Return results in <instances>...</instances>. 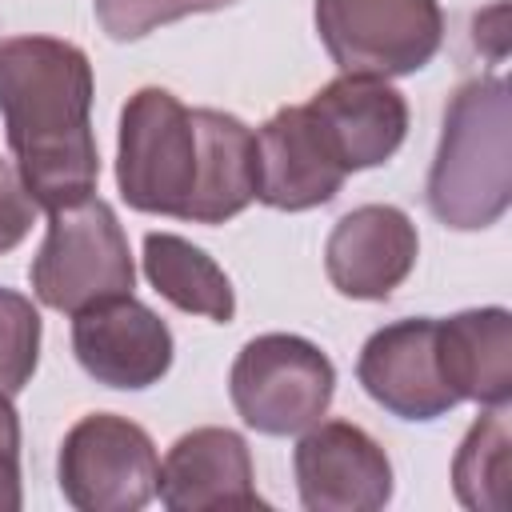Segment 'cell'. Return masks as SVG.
I'll list each match as a JSON object with an SVG mask.
<instances>
[{"instance_id":"obj_1","label":"cell","mask_w":512,"mask_h":512,"mask_svg":"<svg viewBox=\"0 0 512 512\" xmlns=\"http://www.w3.org/2000/svg\"><path fill=\"white\" fill-rule=\"evenodd\" d=\"M116 188L136 212L224 224L256 200V132L168 88H136L120 108Z\"/></svg>"},{"instance_id":"obj_2","label":"cell","mask_w":512,"mask_h":512,"mask_svg":"<svg viewBox=\"0 0 512 512\" xmlns=\"http://www.w3.org/2000/svg\"><path fill=\"white\" fill-rule=\"evenodd\" d=\"M88 52L60 36L0 40V116L16 172L40 208L96 192L100 152L92 132Z\"/></svg>"},{"instance_id":"obj_3","label":"cell","mask_w":512,"mask_h":512,"mask_svg":"<svg viewBox=\"0 0 512 512\" xmlns=\"http://www.w3.org/2000/svg\"><path fill=\"white\" fill-rule=\"evenodd\" d=\"M424 200L428 212L456 232H480L508 212L512 96L504 76H476L452 92Z\"/></svg>"},{"instance_id":"obj_4","label":"cell","mask_w":512,"mask_h":512,"mask_svg":"<svg viewBox=\"0 0 512 512\" xmlns=\"http://www.w3.org/2000/svg\"><path fill=\"white\" fill-rule=\"evenodd\" d=\"M28 280L44 308L72 316L88 304L132 296L136 264L112 204L92 192L76 204L52 208Z\"/></svg>"},{"instance_id":"obj_5","label":"cell","mask_w":512,"mask_h":512,"mask_svg":"<svg viewBox=\"0 0 512 512\" xmlns=\"http://www.w3.org/2000/svg\"><path fill=\"white\" fill-rule=\"evenodd\" d=\"M336 392L332 360L296 332L252 336L228 372L236 416L260 436H296L312 428Z\"/></svg>"},{"instance_id":"obj_6","label":"cell","mask_w":512,"mask_h":512,"mask_svg":"<svg viewBox=\"0 0 512 512\" xmlns=\"http://www.w3.org/2000/svg\"><path fill=\"white\" fill-rule=\"evenodd\" d=\"M312 16L344 76H412L444 44L440 0H316Z\"/></svg>"},{"instance_id":"obj_7","label":"cell","mask_w":512,"mask_h":512,"mask_svg":"<svg viewBox=\"0 0 512 512\" xmlns=\"http://www.w3.org/2000/svg\"><path fill=\"white\" fill-rule=\"evenodd\" d=\"M56 480L76 512H140L156 496L160 456L136 420L88 412L64 432Z\"/></svg>"},{"instance_id":"obj_8","label":"cell","mask_w":512,"mask_h":512,"mask_svg":"<svg viewBox=\"0 0 512 512\" xmlns=\"http://www.w3.org/2000/svg\"><path fill=\"white\" fill-rule=\"evenodd\" d=\"M292 472L308 512H376L392 500V460L352 420H316L304 428Z\"/></svg>"},{"instance_id":"obj_9","label":"cell","mask_w":512,"mask_h":512,"mask_svg":"<svg viewBox=\"0 0 512 512\" xmlns=\"http://www.w3.org/2000/svg\"><path fill=\"white\" fill-rule=\"evenodd\" d=\"M356 380L384 412L412 424L440 420L460 404L440 368L432 316H408L376 328L356 356Z\"/></svg>"},{"instance_id":"obj_10","label":"cell","mask_w":512,"mask_h":512,"mask_svg":"<svg viewBox=\"0 0 512 512\" xmlns=\"http://www.w3.org/2000/svg\"><path fill=\"white\" fill-rule=\"evenodd\" d=\"M72 352L96 384L140 392L164 380L176 344L168 324L148 304L136 296H112L76 312Z\"/></svg>"},{"instance_id":"obj_11","label":"cell","mask_w":512,"mask_h":512,"mask_svg":"<svg viewBox=\"0 0 512 512\" xmlns=\"http://www.w3.org/2000/svg\"><path fill=\"white\" fill-rule=\"evenodd\" d=\"M348 180L324 128L308 104L272 112L256 132V200L276 212H308L328 204Z\"/></svg>"},{"instance_id":"obj_12","label":"cell","mask_w":512,"mask_h":512,"mask_svg":"<svg viewBox=\"0 0 512 512\" xmlns=\"http://www.w3.org/2000/svg\"><path fill=\"white\" fill-rule=\"evenodd\" d=\"M416 256V224L396 204H360L324 240V272L348 300H388L412 276Z\"/></svg>"},{"instance_id":"obj_13","label":"cell","mask_w":512,"mask_h":512,"mask_svg":"<svg viewBox=\"0 0 512 512\" xmlns=\"http://www.w3.org/2000/svg\"><path fill=\"white\" fill-rule=\"evenodd\" d=\"M156 496L168 512H208V508H268L256 492V468L248 440L232 428H192L184 432L156 480Z\"/></svg>"},{"instance_id":"obj_14","label":"cell","mask_w":512,"mask_h":512,"mask_svg":"<svg viewBox=\"0 0 512 512\" xmlns=\"http://www.w3.org/2000/svg\"><path fill=\"white\" fill-rule=\"evenodd\" d=\"M308 112L316 116L348 172L380 168L408 136V100L380 76L340 72L308 100Z\"/></svg>"},{"instance_id":"obj_15","label":"cell","mask_w":512,"mask_h":512,"mask_svg":"<svg viewBox=\"0 0 512 512\" xmlns=\"http://www.w3.org/2000/svg\"><path fill=\"white\" fill-rule=\"evenodd\" d=\"M440 368L456 400H476L480 408L512 400V316L500 304L464 308L436 320Z\"/></svg>"},{"instance_id":"obj_16","label":"cell","mask_w":512,"mask_h":512,"mask_svg":"<svg viewBox=\"0 0 512 512\" xmlns=\"http://www.w3.org/2000/svg\"><path fill=\"white\" fill-rule=\"evenodd\" d=\"M144 276L148 284L180 312L228 324L236 316V292L224 268L176 232H148L144 236Z\"/></svg>"},{"instance_id":"obj_17","label":"cell","mask_w":512,"mask_h":512,"mask_svg":"<svg viewBox=\"0 0 512 512\" xmlns=\"http://www.w3.org/2000/svg\"><path fill=\"white\" fill-rule=\"evenodd\" d=\"M508 404L484 408L464 432L452 460V492L472 512H504L508 508Z\"/></svg>"},{"instance_id":"obj_18","label":"cell","mask_w":512,"mask_h":512,"mask_svg":"<svg viewBox=\"0 0 512 512\" xmlns=\"http://www.w3.org/2000/svg\"><path fill=\"white\" fill-rule=\"evenodd\" d=\"M40 360V312L28 296L0 288V392L16 396L28 388Z\"/></svg>"},{"instance_id":"obj_19","label":"cell","mask_w":512,"mask_h":512,"mask_svg":"<svg viewBox=\"0 0 512 512\" xmlns=\"http://www.w3.org/2000/svg\"><path fill=\"white\" fill-rule=\"evenodd\" d=\"M232 4L240 0H96V20L112 40L128 44L172 20H184L196 12H220Z\"/></svg>"},{"instance_id":"obj_20","label":"cell","mask_w":512,"mask_h":512,"mask_svg":"<svg viewBox=\"0 0 512 512\" xmlns=\"http://www.w3.org/2000/svg\"><path fill=\"white\" fill-rule=\"evenodd\" d=\"M36 200L32 192L24 188L20 172L12 164H0V256L12 252L28 232H32V220H36Z\"/></svg>"},{"instance_id":"obj_21","label":"cell","mask_w":512,"mask_h":512,"mask_svg":"<svg viewBox=\"0 0 512 512\" xmlns=\"http://www.w3.org/2000/svg\"><path fill=\"white\" fill-rule=\"evenodd\" d=\"M20 504V416L12 408V396L0 392V512H20Z\"/></svg>"},{"instance_id":"obj_22","label":"cell","mask_w":512,"mask_h":512,"mask_svg":"<svg viewBox=\"0 0 512 512\" xmlns=\"http://www.w3.org/2000/svg\"><path fill=\"white\" fill-rule=\"evenodd\" d=\"M0 164H4V160H0Z\"/></svg>"}]
</instances>
